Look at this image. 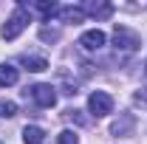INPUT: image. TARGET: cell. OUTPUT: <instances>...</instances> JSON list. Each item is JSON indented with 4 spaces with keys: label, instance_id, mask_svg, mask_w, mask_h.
<instances>
[{
    "label": "cell",
    "instance_id": "cell-1",
    "mask_svg": "<svg viewBox=\"0 0 147 144\" xmlns=\"http://www.w3.org/2000/svg\"><path fill=\"white\" fill-rule=\"evenodd\" d=\"M28 28V9H26V3H20L17 9L9 14V20L3 23V28H0V34H3V40H17L23 31Z\"/></svg>",
    "mask_w": 147,
    "mask_h": 144
},
{
    "label": "cell",
    "instance_id": "cell-2",
    "mask_svg": "<svg viewBox=\"0 0 147 144\" xmlns=\"http://www.w3.org/2000/svg\"><path fill=\"white\" fill-rule=\"evenodd\" d=\"M113 45H116V51H125V54H133L139 45H142V37L136 34L133 28L127 26H113Z\"/></svg>",
    "mask_w": 147,
    "mask_h": 144
},
{
    "label": "cell",
    "instance_id": "cell-3",
    "mask_svg": "<svg viewBox=\"0 0 147 144\" xmlns=\"http://www.w3.org/2000/svg\"><path fill=\"white\" fill-rule=\"evenodd\" d=\"M26 99H31L37 108H54L57 88H51V85H31V88H26Z\"/></svg>",
    "mask_w": 147,
    "mask_h": 144
},
{
    "label": "cell",
    "instance_id": "cell-4",
    "mask_svg": "<svg viewBox=\"0 0 147 144\" xmlns=\"http://www.w3.org/2000/svg\"><path fill=\"white\" fill-rule=\"evenodd\" d=\"M88 110H91L96 119L108 116L110 110H113V99H110V93H105V90H93L91 96H88Z\"/></svg>",
    "mask_w": 147,
    "mask_h": 144
},
{
    "label": "cell",
    "instance_id": "cell-5",
    "mask_svg": "<svg viewBox=\"0 0 147 144\" xmlns=\"http://www.w3.org/2000/svg\"><path fill=\"white\" fill-rule=\"evenodd\" d=\"M79 45H82L85 51H99V48L105 45V31H99V28L85 31V34L79 37Z\"/></svg>",
    "mask_w": 147,
    "mask_h": 144
},
{
    "label": "cell",
    "instance_id": "cell-6",
    "mask_svg": "<svg viewBox=\"0 0 147 144\" xmlns=\"http://www.w3.org/2000/svg\"><path fill=\"white\" fill-rule=\"evenodd\" d=\"M45 141V130L37 124H26L23 127V144H42Z\"/></svg>",
    "mask_w": 147,
    "mask_h": 144
},
{
    "label": "cell",
    "instance_id": "cell-7",
    "mask_svg": "<svg viewBox=\"0 0 147 144\" xmlns=\"http://www.w3.org/2000/svg\"><path fill=\"white\" fill-rule=\"evenodd\" d=\"M59 17L65 20V23H82L85 20V9H79V6H59Z\"/></svg>",
    "mask_w": 147,
    "mask_h": 144
},
{
    "label": "cell",
    "instance_id": "cell-8",
    "mask_svg": "<svg viewBox=\"0 0 147 144\" xmlns=\"http://www.w3.org/2000/svg\"><path fill=\"white\" fill-rule=\"evenodd\" d=\"M85 14H91V17H96V20H108L110 14H113V6H110V3H88V6H85Z\"/></svg>",
    "mask_w": 147,
    "mask_h": 144
},
{
    "label": "cell",
    "instance_id": "cell-9",
    "mask_svg": "<svg viewBox=\"0 0 147 144\" xmlns=\"http://www.w3.org/2000/svg\"><path fill=\"white\" fill-rule=\"evenodd\" d=\"M17 79H20V71L14 65H9V62L0 65V88H9V85H14Z\"/></svg>",
    "mask_w": 147,
    "mask_h": 144
},
{
    "label": "cell",
    "instance_id": "cell-10",
    "mask_svg": "<svg viewBox=\"0 0 147 144\" xmlns=\"http://www.w3.org/2000/svg\"><path fill=\"white\" fill-rule=\"evenodd\" d=\"M20 62H23L28 71H34V73H40V71H45V68H48V59L34 57V54H23V57H20Z\"/></svg>",
    "mask_w": 147,
    "mask_h": 144
},
{
    "label": "cell",
    "instance_id": "cell-11",
    "mask_svg": "<svg viewBox=\"0 0 147 144\" xmlns=\"http://www.w3.org/2000/svg\"><path fill=\"white\" fill-rule=\"evenodd\" d=\"M130 130H133V116H127V113H125L119 122H113V127H110L113 136H127Z\"/></svg>",
    "mask_w": 147,
    "mask_h": 144
},
{
    "label": "cell",
    "instance_id": "cell-12",
    "mask_svg": "<svg viewBox=\"0 0 147 144\" xmlns=\"http://www.w3.org/2000/svg\"><path fill=\"white\" fill-rule=\"evenodd\" d=\"M34 9L42 14V17L48 20V17H54V14H59V6L57 3H45V0H40V3H34Z\"/></svg>",
    "mask_w": 147,
    "mask_h": 144
},
{
    "label": "cell",
    "instance_id": "cell-13",
    "mask_svg": "<svg viewBox=\"0 0 147 144\" xmlns=\"http://www.w3.org/2000/svg\"><path fill=\"white\" fill-rule=\"evenodd\" d=\"M17 116V105L11 99H0V119H11Z\"/></svg>",
    "mask_w": 147,
    "mask_h": 144
},
{
    "label": "cell",
    "instance_id": "cell-14",
    "mask_svg": "<svg viewBox=\"0 0 147 144\" xmlns=\"http://www.w3.org/2000/svg\"><path fill=\"white\" fill-rule=\"evenodd\" d=\"M40 40L54 42V40H59V31H57V28H48V26H42V28H40Z\"/></svg>",
    "mask_w": 147,
    "mask_h": 144
},
{
    "label": "cell",
    "instance_id": "cell-15",
    "mask_svg": "<svg viewBox=\"0 0 147 144\" xmlns=\"http://www.w3.org/2000/svg\"><path fill=\"white\" fill-rule=\"evenodd\" d=\"M59 144H79V136L74 130H62L59 133Z\"/></svg>",
    "mask_w": 147,
    "mask_h": 144
},
{
    "label": "cell",
    "instance_id": "cell-16",
    "mask_svg": "<svg viewBox=\"0 0 147 144\" xmlns=\"http://www.w3.org/2000/svg\"><path fill=\"white\" fill-rule=\"evenodd\" d=\"M139 105H147V88H142V90H136V96H133Z\"/></svg>",
    "mask_w": 147,
    "mask_h": 144
},
{
    "label": "cell",
    "instance_id": "cell-17",
    "mask_svg": "<svg viewBox=\"0 0 147 144\" xmlns=\"http://www.w3.org/2000/svg\"><path fill=\"white\" fill-rule=\"evenodd\" d=\"M144 71H147V62H144Z\"/></svg>",
    "mask_w": 147,
    "mask_h": 144
}]
</instances>
